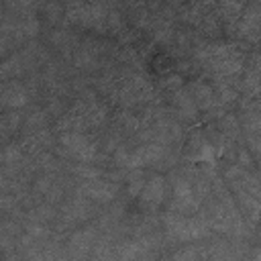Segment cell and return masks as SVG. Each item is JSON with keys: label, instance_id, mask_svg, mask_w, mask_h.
Masks as SVG:
<instances>
[{"label": "cell", "instance_id": "cell-7", "mask_svg": "<svg viewBox=\"0 0 261 261\" xmlns=\"http://www.w3.org/2000/svg\"><path fill=\"white\" fill-rule=\"evenodd\" d=\"M165 198H167V179L161 173H153L145 181V186L139 194V204L143 210L151 212V210H157L165 202Z\"/></svg>", "mask_w": 261, "mask_h": 261}, {"label": "cell", "instance_id": "cell-6", "mask_svg": "<svg viewBox=\"0 0 261 261\" xmlns=\"http://www.w3.org/2000/svg\"><path fill=\"white\" fill-rule=\"evenodd\" d=\"M102 230L94 226H86L82 230H75L67 241V257L69 259H88L92 257V249L96 241L100 239Z\"/></svg>", "mask_w": 261, "mask_h": 261}, {"label": "cell", "instance_id": "cell-15", "mask_svg": "<svg viewBox=\"0 0 261 261\" xmlns=\"http://www.w3.org/2000/svg\"><path fill=\"white\" fill-rule=\"evenodd\" d=\"M39 0H6L8 14H35Z\"/></svg>", "mask_w": 261, "mask_h": 261}, {"label": "cell", "instance_id": "cell-16", "mask_svg": "<svg viewBox=\"0 0 261 261\" xmlns=\"http://www.w3.org/2000/svg\"><path fill=\"white\" fill-rule=\"evenodd\" d=\"M71 173L75 175V179H96V177H102L104 171L100 167H94L92 163H75L71 167Z\"/></svg>", "mask_w": 261, "mask_h": 261}, {"label": "cell", "instance_id": "cell-17", "mask_svg": "<svg viewBox=\"0 0 261 261\" xmlns=\"http://www.w3.org/2000/svg\"><path fill=\"white\" fill-rule=\"evenodd\" d=\"M18 124H20V114H18V110L4 112V116H2V124H0V126H2V139L8 141V137L16 133Z\"/></svg>", "mask_w": 261, "mask_h": 261}, {"label": "cell", "instance_id": "cell-18", "mask_svg": "<svg viewBox=\"0 0 261 261\" xmlns=\"http://www.w3.org/2000/svg\"><path fill=\"white\" fill-rule=\"evenodd\" d=\"M173 259H204L208 257V251L204 247H196V245H188L184 251H177L171 255Z\"/></svg>", "mask_w": 261, "mask_h": 261}, {"label": "cell", "instance_id": "cell-2", "mask_svg": "<svg viewBox=\"0 0 261 261\" xmlns=\"http://www.w3.org/2000/svg\"><path fill=\"white\" fill-rule=\"evenodd\" d=\"M163 232L171 243H198L212 234V228L202 214H181L167 210L161 218Z\"/></svg>", "mask_w": 261, "mask_h": 261}, {"label": "cell", "instance_id": "cell-9", "mask_svg": "<svg viewBox=\"0 0 261 261\" xmlns=\"http://www.w3.org/2000/svg\"><path fill=\"white\" fill-rule=\"evenodd\" d=\"M90 202L92 200H88L86 196H82V194L75 192V196H71L69 200H65V204L61 206V212H59L61 222L69 226V224H80V222L88 220L94 214Z\"/></svg>", "mask_w": 261, "mask_h": 261}, {"label": "cell", "instance_id": "cell-4", "mask_svg": "<svg viewBox=\"0 0 261 261\" xmlns=\"http://www.w3.org/2000/svg\"><path fill=\"white\" fill-rule=\"evenodd\" d=\"M59 153L80 161V163H94L98 159V147L96 143L84 133V130H67L61 133L57 139Z\"/></svg>", "mask_w": 261, "mask_h": 261}, {"label": "cell", "instance_id": "cell-11", "mask_svg": "<svg viewBox=\"0 0 261 261\" xmlns=\"http://www.w3.org/2000/svg\"><path fill=\"white\" fill-rule=\"evenodd\" d=\"M188 92L192 96V100L196 102V106L200 110H210L212 106L218 104L216 100V94H214V88L204 84V82H190L188 84Z\"/></svg>", "mask_w": 261, "mask_h": 261}, {"label": "cell", "instance_id": "cell-5", "mask_svg": "<svg viewBox=\"0 0 261 261\" xmlns=\"http://www.w3.org/2000/svg\"><path fill=\"white\" fill-rule=\"evenodd\" d=\"M75 192L82 194V196H86L88 200H92L96 204H110L118 196V184L116 181L102 179V177H96V179H77Z\"/></svg>", "mask_w": 261, "mask_h": 261}, {"label": "cell", "instance_id": "cell-13", "mask_svg": "<svg viewBox=\"0 0 261 261\" xmlns=\"http://www.w3.org/2000/svg\"><path fill=\"white\" fill-rule=\"evenodd\" d=\"M243 8L245 6L239 0H220V4H218V16H220V20L226 27H230L234 31L237 29V22H239V18L243 14Z\"/></svg>", "mask_w": 261, "mask_h": 261}, {"label": "cell", "instance_id": "cell-1", "mask_svg": "<svg viewBox=\"0 0 261 261\" xmlns=\"http://www.w3.org/2000/svg\"><path fill=\"white\" fill-rule=\"evenodd\" d=\"M196 59L218 77H234L245 69L243 53L228 43H210L202 45L196 51Z\"/></svg>", "mask_w": 261, "mask_h": 261}, {"label": "cell", "instance_id": "cell-8", "mask_svg": "<svg viewBox=\"0 0 261 261\" xmlns=\"http://www.w3.org/2000/svg\"><path fill=\"white\" fill-rule=\"evenodd\" d=\"M234 35L249 43L261 41V6L249 4L247 8H243V14L234 29Z\"/></svg>", "mask_w": 261, "mask_h": 261}, {"label": "cell", "instance_id": "cell-3", "mask_svg": "<svg viewBox=\"0 0 261 261\" xmlns=\"http://www.w3.org/2000/svg\"><path fill=\"white\" fill-rule=\"evenodd\" d=\"M169 188H171V196H169L167 210L181 212V214L200 212L202 200L196 194V188H194L188 171H173L169 175Z\"/></svg>", "mask_w": 261, "mask_h": 261}, {"label": "cell", "instance_id": "cell-14", "mask_svg": "<svg viewBox=\"0 0 261 261\" xmlns=\"http://www.w3.org/2000/svg\"><path fill=\"white\" fill-rule=\"evenodd\" d=\"M124 179H126V194H128V198H130V200H133V198H139V194H141V190H143V186H145V181H147L143 167L126 169Z\"/></svg>", "mask_w": 261, "mask_h": 261}, {"label": "cell", "instance_id": "cell-12", "mask_svg": "<svg viewBox=\"0 0 261 261\" xmlns=\"http://www.w3.org/2000/svg\"><path fill=\"white\" fill-rule=\"evenodd\" d=\"M169 94H171V102H173V106H175L177 116L184 118V120H194V118H196V112H198V106H196V102L192 100L188 88H177V90H173V92H169Z\"/></svg>", "mask_w": 261, "mask_h": 261}, {"label": "cell", "instance_id": "cell-10", "mask_svg": "<svg viewBox=\"0 0 261 261\" xmlns=\"http://www.w3.org/2000/svg\"><path fill=\"white\" fill-rule=\"evenodd\" d=\"M0 100H2V106L6 110H18V108L27 106V102H29V90L18 80H6L2 84V96H0Z\"/></svg>", "mask_w": 261, "mask_h": 261}]
</instances>
